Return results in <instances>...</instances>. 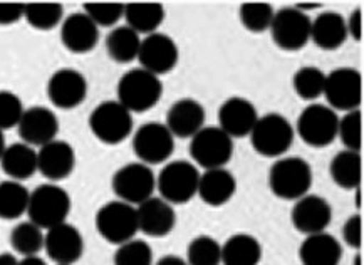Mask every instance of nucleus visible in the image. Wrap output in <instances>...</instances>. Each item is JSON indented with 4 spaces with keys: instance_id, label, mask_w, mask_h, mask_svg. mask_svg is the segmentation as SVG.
<instances>
[{
    "instance_id": "30",
    "label": "nucleus",
    "mask_w": 364,
    "mask_h": 265,
    "mask_svg": "<svg viewBox=\"0 0 364 265\" xmlns=\"http://www.w3.org/2000/svg\"><path fill=\"white\" fill-rule=\"evenodd\" d=\"M262 244L250 234H235L222 245L223 265H259Z\"/></svg>"
},
{
    "instance_id": "37",
    "label": "nucleus",
    "mask_w": 364,
    "mask_h": 265,
    "mask_svg": "<svg viewBox=\"0 0 364 265\" xmlns=\"http://www.w3.org/2000/svg\"><path fill=\"white\" fill-rule=\"evenodd\" d=\"M274 13V7L267 2H245L240 6L239 17L247 31L260 34L270 29Z\"/></svg>"
},
{
    "instance_id": "5",
    "label": "nucleus",
    "mask_w": 364,
    "mask_h": 265,
    "mask_svg": "<svg viewBox=\"0 0 364 265\" xmlns=\"http://www.w3.org/2000/svg\"><path fill=\"white\" fill-rule=\"evenodd\" d=\"M200 171L191 161L175 160L166 163L156 176L160 198L170 205H185L197 195Z\"/></svg>"
},
{
    "instance_id": "43",
    "label": "nucleus",
    "mask_w": 364,
    "mask_h": 265,
    "mask_svg": "<svg viewBox=\"0 0 364 265\" xmlns=\"http://www.w3.org/2000/svg\"><path fill=\"white\" fill-rule=\"evenodd\" d=\"M24 18V4L0 2V26H14Z\"/></svg>"
},
{
    "instance_id": "44",
    "label": "nucleus",
    "mask_w": 364,
    "mask_h": 265,
    "mask_svg": "<svg viewBox=\"0 0 364 265\" xmlns=\"http://www.w3.org/2000/svg\"><path fill=\"white\" fill-rule=\"evenodd\" d=\"M346 31L348 37H353L354 40L361 43L363 40V11L361 9H354L351 16L346 18Z\"/></svg>"
},
{
    "instance_id": "24",
    "label": "nucleus",
    "mask_w": 364,
    "mask_h": 265,
    "mask_svg": "<svg viewBox=\"0 0 364 265\" xmlns=\"http://www.w3.org/2000/svg\"><path fill=\"white\" fill-rule=\"evenodd\" d=\"M237 192V180L227 168L207 170L200 173L197 195L208 207H222Z\"/></svg>"
},
{
    "instance_id": "13",
    "label": "nucleus",
    "mask_w": 364,
    "mask_h": 265,
    "mask_svg": "<svg viewBox=\"0 0 364 265\" xmlns=\"http://www.w3.org/2000/svg\"><path fill=\"white\" fill-rule=\"evenodd\" d=\"M133 151L144 165H161L175 151V138L163 123H144L133 134Z\"/></svg>"
},
{
    "instance_id": "22",
    "label": "nucleus",
    "mask_w": 364,
    "mask_h": 265,
    "mask_svg": "<svg viewBox=\"0 0 364 265\" xmlns=\"http://www.w3.org/2000/svg\"><path fill=\"white\" fill-rule=\"evenodd\" d=\"M136 217L138 230L148 237H155V239L171 234L176 225L173 205L155 195L136 207Z\"/></svg>"
},
{
    "instance_id": "15",
    "label": "nucleus",
    "mask_w": 364,
    "mask_h": 265,
    "mask_svg": "<svg viewBox=\"0 0 364 265\" xmlns=\"http://www.w3.org/2000/svg\"><path fill=\"white\" fill-rule=\"evenodd\" d=\"M48 97L55 108L74 109L87 97V81L77 69L64 67L55 71L48 81Z\"/></svg>"
},
{
    "instance_id": "39",
    "label": "nucleus",
    "mask_w": 364,
    "mask_h": 265,
    "mask_svg": "<svg viewBox=\"0 0 364 265\" xmlns=\"http://www.w3.org/2000/svg\"><path fill=\"white\" fill-rule=\"evenodd\" d=\"M114 265H153V250L148 242L132 239L118 245L113 257Z\"/></svg>"
},
{
    "instance_id": "19",
    "label": "nucleus",
    "mask_w": 364,
    "mask_h": 265,
    "mask_svg": "<svg viewBox=\"0 0 364 265\" xmlns=\"http://www.w3.org/2000/svg\"><path fill=\"white\" fill-rule=\"evenodd\" d=\"M74 168H76V151L68 141L54 139L37 151V171L46 180H49V183H58L69 178Z\"/></svg>"
},
{
    "instance_id": "42",
    "label": "nucleus",
    "mask_w": 364,
    "mask_h": 265,
    "mask_svg": "<svg viewBox=\"0 0 364 265\" xmlns=\"http://www.w3.org/2000/svg\"><path fill=\"white\" fill-rule=\"evenodd\" d=\"M344 244L354 250H361L363 247V217L359 213H354L344 222L343 229H341Z\"/></svg>"
},
{
    "instance_id": "2",
    "label": "nucleus",
    "mask_w": 364,
    "mask_h": 265,
    "mask_svg": "<svg viewBox=\"0 0 364 265\" xmlns=\"http://www.w3.org/2000/svg\"><path fill=\"white\" fill-rule=\"evenodd\" d=\"M312 187V168L299 156L277 158L269 171V188L281 200H299Z\"/></svg>"
},
{
    "instance_id": "8",
    "label": "nucleus",
    "mask_w": 364,
    "mask_h": 265,
    "mask_svg": "<svg viewBox=\"0 0 364 265\" xmlns=\"http://www.w3.org/2000/svg\"><path fill=\"white\" fill-rule=\"evenodd\" d=\"M96 230L102 239L113 245H121L132 240L138 234L136 207L113 200L105 203L96 213Z\"/></svg>"
},
{
    "instance_id": "9",
    "label": "nucleus",
    "mask_w": 364,
    "mask_h": 265,
    "mask_svg": "<svg viewBox=\"0 0 364 265\" xmlns=\"http://www.w3.org/2000/svg\"><path fill=\"white\" fill-rule=\"evenodd\" d=\"M339 116L328 104L312 103L299 114L294 131L311 148H326L338 138Z\"/></svg>"
},
{
    "instance_id": "16",
    "label": "nucleus",
    "mask_w": 364,
    "mask_h": 265,
    "mask_svg": "<svg viewBox=\"0 0 364 265\" xmlns=\"http://www.w3.org/2000/svg\"><path fill=\"white\" fill-rule=\"evenodd\" d=\"M333 220V207L321 195H304L296 200L291 212L294 229L306 237L323 234Z\"/></svg>"
},
{
    "instance_id": "11",
    "label": "nucleus",
    "mask_w": 364,
    "mask_h": 265,
    "mask_svg": "<svg viewBox=\"0 0 364 265\" xmlns=\"http://www.w3.org/2000/svg\"><path fill=\"white\" fill-rule=\"evenodd\" d=\"M311 22L312 18L297 7H284L274 13L269 32L279 49L296 53L311 40Z\"/></svg>"
},
{
    "instance_id": "4",
    "label": "nucleus",
    "mask_w": 364,
    "mask_h": 265,
    "mask_svg": "<svg viewBox=\"0 0 364 265\" xmlns=\"http://www.w3.org/2000/svg\"><path fill=\"white\" fill-rule=\"evenodd\" d=\"M252 148L265 158H282L294 143V128L286 116L267 113L259 116L249 134Z\"/></svg>"
},
{
    "instance_id": "28",
    "label": "nucleus",
    "mask_w": 364,
    "mask_h": 265,
    "mask_svg": "<svg viewBox=\"0 0 364 265\" xmlns=\"http://www.w3.org/2000/svg\"><path fill=\"white\" fill-rule=\"evenodd\" d=\"M124 21L138 36L155 34L165 21V9L158 2L124 4Z\"/></svg>"
},
{
    "instance_id": "27",
    "label": "nucleus",
    "mask_w": 364,
    "mask_h": 265,
    "mask_svg": "<svg viewBox=\"0 0 364 265\" xmlns=\"http://www.w3.org/2000/svg\"><path fill=\"white\" fill-rule=\"evenodd\" d=\"M4 173L14 181H24L34 176L37 171V151L26 143L9 145L0 158Z\"/></svg>"
},
{
    "instance_id": "41",
    "label": "nucleus",
    "mask_w": 364,
    "mask_h": 265,
    "mask_svg": "<svg viewBox=\"0 0 364 265\" xmlns=\"http://www.w3.org/2000/svg\"><path fill=\"white\" fill-rule=\"evenodd\" d=\"M22 114H24V104L21 97L12 91H0V129L6 131L17 128Z\"/></svg>"
},
{
    "instance_id": "36",
    "label": "nucleus",
    "mask_w": 364,
    "mask_h": 265,
    "mask_svg": "<svg viewBox=\"0 0 364 265\" xmlns=\"http://www.w3.org/2000/svg\"><path fill=\"white\" fill-rule=\"evenodd\" d=\"M185 260L188 265H220L222 245L210 235L195 237L186 249Z\"/></svg>"
},
{
    "instance_id": "33",
    "label": "nucleus",
    "mask_w": 364,
    "mask_h": 265,
    "mask_svg": "<svg viewBox=\"0 0 364 265\" xmlns=\"http://www.w3.org/2000/svg\"><path fill=\"white\" fill-rule=\"evenodd\" d=\"M44 230L32 222H21L11 232V245L22 257L39 255L44 250Z\"/></svg>"
},
{
    "instance_id": "47",
    "label": "nucleus",
    "mask_w": 364,
    "mask_h": 265,
    "mask_svg": "<svg viewBox=\"0 0 364 265\" xmlns=\"http://www.w3.org/2000/svg\"><path fill=\"white\" fill-rule=\"evenodd\" d=\"M0 265H18V259L11 252L0 254Z\"/></svg>"
},
{
    "instance_id": "45",
    "label": "nucleus",
    "mask_w": 364,
    "mask_h": 265,
    "mask_svg": "<svg viewBox=\"0 0 364 265\" xmlns=\"http://www.w3.org/2000/svg\"><path fill=\"white\" fill-rule=\"evenodd\" d=\"M153 265H188L185 259L178 257V255H165L160 260H156Z\"/></svg>"
},
{
    "instance_id": "20",
    "label": "nucleus",
    "mask_w": 364,
    "mask_h": 265,
    "mask_svg": "<svg viewBox=\"0 0 364 265\" xmlns=\"http://www.w3.org/2000/svg\"><path fill=\"white\" fill-rule=\"evenodd\" d=\"M257 119L259 113L254 103L242 96L228 97L218 108V128L232 139L249 136Z\"/></svg>"
},
{
    "instance_id": "21",
    "label": "nucleus",
    "mask_w": 364,
    "mask_h": 265,
    "mask_svg": "<svg viewBox=\"0 0 364 265\" xmlns=\"http://www.w3.org/2000/svg\"><path fill=\"white\" fill-rule=\"evenodd\" d=\"M205 119H207V113H205L203 104L191 97H183L170 106L165 126L173 134V138L191 139L200 129L205 128Z\"/></svg>"
},
{
    "instance_id": "26",
    "label": "nucleus",
    "mask_w": 364,
    "mask_h": 265,
    "mask_svg": "<svg viewBox=\"0 0 364 265\" xmlns=\"http://www.w3.org/2000/svg\"><path fill=\"white\" fill-rule=\"evenodd\" d=\"M346 18L334 11L319 13L311 22V40L323 50H336L346 43Z\"/></svg>"
},
{
    "instance_id": "38",
    "label": "nucleus",
    "mask_w": 364,
    "mask_h": 265,
    "mask_svg": "<svg viewBox=\"0 0 364 265\" xmlns=\"http://www.w3.org/2000/svg\"><path fill=\"white\" fill-rule=\"evenodd\" d=\"M338 138L344 145V150L361 153L363 148V113L361 109L349 111L339 118Z\"/></svg>"
},
{
    "instance_id": "12",
    "label": "nucleus",
    "mask_w": 364,
    "mask_h": 265,
    "mask_svg": "<svg viewBox=\"0 0 364 265\" xmlns=\"http://www.w3.org/2000/svg\"><path fill=\"white\" fill-rule=\"evenodd\" d=\"M328 106L334 111L359 109L363 101V77L354 67H338L326 74L324 94Z\"/></svg>"
},
{
    "instance_id": "48",
    "label": "nucleus",
    "mask_w": 364,
    "mask_h": 265,
    "mask_svg": "<svg viewBox=\"0 0 364 265\" xmlns=\"http://www.w3.org/2000/svg\"><path fill=\"white\" fill-rule=\"evenodd\" d=\"M7 148V143H6V134H4L2 129H0V158H2L4 151H6Z\"/></svg>"
},
{
    "instance_id": "3",
    "label": "nucleus",
    "mask_w": 364,
    "mask_h": 265,
    "mask_svg": "<svg viewBox=\"0 0 364 265\" xmlns=\"http://www.w3.org/2000/svg\"><path fill=\"white\" fill-rule=\"evenodd\" d=\"M71 205V197L60 185L44 183L31 192L27 215L29 222L36 223L42 230H49L59 223L68 222Z\"/></svg>"
},
{
    "instance_id": "23",
    "label": "nucleus",
    "mask_w": 364,
    "mask_h": 265,
    "mask_svg": "<svg viewBox=\"0 0 364 265\" xmlns=\"http://www.w3.org/2000/svg\"><path fill=\"white\" fill-rule=\"evenodd\" d=\"M60 43L73 54H87L100 43V27L84 12H76L60 22Z\"/></svg>"
},
{
    "instance_id": "32",
    "label": "nucleus",
    "mask_w": 364,
    "mask_h": 265,
    "mask_svg": "<svg viewBox=\"0 0 364 265\" xmlns=\"http://www.w3.org/2000/svg\"><path fill=\"white\" fill-rule=\"evenodd\" d=\"M31 192L24 183L6 180L0 183V218L2 220H17L27 213Z\"/></svg>"
},
{
    "instance_id": "18",
    "label": "nucleus",
    "mask_w": 364,
    "mask_h": 265,
    "mask_svg": "<svg viewBox=\"0 0 364 265\" xmlns=\"http://www.w3.org/2000/svg\"><path fill=\"white\" fill-rule=\"evenodd\" d=\"M17 131L22 143L32 148H41L58 139L59 119L53 109L46 106H32L24 109V114L17 124Z\"/></svg>"
},
{
    "instance_id": "31",
    "label": "nucleus",
    "mask_w": 364,
    "mask_h": 265,
    "mask_svg": "<svg viewBox=\"0 0 364 265\" xmlns=\"http://www.w3.org/2000/svg\"><path fill=\"white\" fill-rule=\"evenodd\" d=\"M106 53L114 63L128 64L138 59L139 45H141V36H138L128 26H116L113 31L106 36Z\"/></svg>"
},
{
    "instance_id": "7",
    "label": "nucleus",
    "mask_w": 364,
    "mask_h": 265,
    "mask_svg": "<svg viewBox=\"0 0 364 265\" xmlns=\"http://www.w3.org/2000/svg\"><path fill=\"white\" fill-rule=\"evenodd\" d=\"M111 188L121 202L138 207L155 195L156 176L151 166L144 163H128L116 170L111 180Z\"/></svg>"
},
{
    "instance_id": "35",
    "label": "nucleus",
    "mask_w": 364,
    "mask_h": 265,
    "mask_svg": "<svg viewBox=\"0 0 364 265\" xmlns=\"http://www.w3.org/2000/svg\"><path fill=\"white\" fill-rule=\"evenodd\" d=\"M326 72L316 66L297 69L292 77V87L296 94L304 101H316L324 94Z\"/></svg>"
},
{
    "instance_id": "29",
    "label": "nucleus",
    "mask_w": 364,
    "mask_h": 265,
    "mask_svg": "<svg viewBox=\"0 0 364 265\" xmlns=\"http://www.w3.org/2000/svg\"><path fill=\"white\" fill-rule=\"evenodd\" d=\"M329 175L339 188L358 190L363 181V158L361 153L343 150L336 153L329 163Z\"/></svg>"
},
{
    "instance_id": "25",
    "label": "nucleus",
    "mask_w": 364,
    "mask_h": 265,
    "mask_svg": "<svg viewBox=\"0 0 364 265\" xmlns=\"http://www.w3.org/2000/svg\"><path fill=\"white\" fill-rule=\"evenodd\" d=\"M341 257L343 244L328 232L306 237L299 247L302 265H338Z\"/></svg>"
},
{
    "instance_id": "46",
    "label": "nucleus",
    "mask_w": 364,
    "mask_h": 265,
    "mask_svg": "<svg viewBox=\"0 0 364 265\" xmlns=\"http://www.w3.org/2000/svg\"><path fill=\"white\" fill-rule=\"evenodd\" d=\"M18 265H48L44 259H41L39 255H31V257H22L18 260Z\"/></svg>"
},
{
    "instance_id": "17",
    "label": "nucleus",
    "mask_w": 364,
    "mask_h": 265,
    "mask_svg": "<svg viewBox=\"0 0 364 265\" xmlns=\"http://www.w3.org/2000/svg\"><path fill=\"white\" fill-rule=\"evenodd\" d=\"M44 250L55 265H74L84 254L82 234L71 223H59L46 230Z\"/></svg>"
},
{
    "instance_id": "34",
    "label": "nucleus",
    "mask_w": 364,
    "mask_h": 265,
    "mask_svg": "<svg viewBox=\"0 0 364 265\" xmlns=\"http://www.w3.org/2000/svg\"><path fill=\"white\" fill-rule=\"evenodd\" d=\"M24 18L37 31H53L64 21V7L58 2L24 4Z\"/></svg>"
},
{
    "instance_id": "14",
    "label": "nucleus",
    "mask_w": 364,
    "mask_h": 265,
    "mask_svg": "<svg viewBox=\"0 0 364 265\" xmlns=\"http://www.w3.org/2000/svg\"><path fill=\"white\" fill-rule=\"evenodd\" d=\"M180 59V49L173 39L163 32L144 36L139 45L138 60L144 71L163 76V74L171 72L176 67Z\"/></svg>"
},
{
    "instance_id": "10",
    "label": "nucleus",
    "mask_w": 364,
    "mask_h": 265,
    "mask_svg": "<svg viewBox=\"0 0 364 265\" xmlns=\"http://www.w3.org/2000/svg\"><path fill=\"white\" fill-rule=\"evenodd\" d=\"M90 129L105 145H119L133 133V116L118 101H102L91 111Z\"/></svg>"
},
{
    "instance_id": "1",
    "label": "nucleus",
    "mask_w": 364,
    "mask_h": 265,
    "mask_svg": "<svg viewBox=\"0 0 364 265\" xmlns=\"http://www.w3.org/2000/svg\"><path fill=\"white\" fill-rule=\"evenodd\" d=\"M163 85L160 77L141 67L124 72L118 82V103L129 113H146L160 103Z\"/></svg>"
},
{
    "instance_id": "40",
    "label": "nucleus",
    "mask_w": 364,
    "mask_h": 265,
    "mask_svg": "<svg viewBox=\"0 0 364 265\" xmlns=\"http://www.w3.org/2000/svg\"><path fill=\"white\" fill-rule=\"evenodd\" d=\"M84 13L97 27H114L124 17V4L119 2H87Z\"/></svg>"
},
{
    "instance_id": "6",
    "label": "nucleus",
    "mask_w": 364,
    "mask_h": 265,
    "mask_svg": "<svg viewBox=\"0 0 364 265\" xmlns=\"http://www.w3.org/2000/svg\"><path fill=\"white\" fill-rule=\"evenodd\" d=\"M235 151V143L218 126H205L190 139V156L193 165L205 171L225 168Z\"/></svg>"
},
{
    "instance_id": "49",
    "label": "nucleus",
    "mask_w": 364,
    "mask_h": 265,
    "mask_svg": "<svg viewBox=\"0 0 364 265\" xmlns=\"http://www.w3.org/2000/svg\"><path fill=\"white\" fill-rule=\"evenodd\" d=\"M354 265H363V257H361V254H358L356 257H354V262H353Z\"/></svg>"
}]
</instances>
